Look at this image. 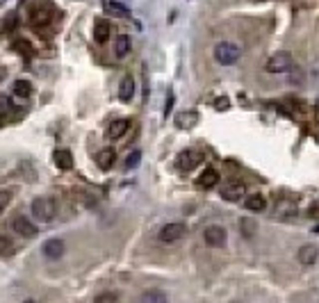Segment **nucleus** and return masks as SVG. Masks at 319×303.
<instances>
[{
  "label": "nucleus",
  "instance_id": "nucleus-28",
  "mask_svg": "<svg viewBox=\"0 0 319 303\" xmlns=\"http://www.w3.org/2000/svg\"><path fill=\"white\" fill-rule=\"evenodd\" d=\"M9 109H11V103L7 101L5 96H0V116H7V114H9Z\"/></svg>",
  "mask_w": 319,
  "mask_h": 303
},
{
  "label": "nucleus",
  "instance_id": "nucleus-13",
  "mask_svg": "<svg viewBox=\"0 0 319 303\" xmlns=\"http://www.w3.org/2000/svg\"><path fill=\"white\" fill-rule=\"evenodd\" d=\"M132 96H135V78L125 76L123 80H121V85H119V101L130 103V101H132Z\"/></svg>",
  "mask_w": 319,
  "mask_h": 303
},
{
  "label": "nucleus",
  "instance_id": "nucleus-9",
  "mask_svg": "<svg viewBox=\"0 0 319 303\" xmlns=\"http://www.w3.org/2000/svg\"><path fill=\"white\" fill-rule=\"evenodd\" d=\"M41 253L46 255L48 260H60L62 255H64V242H62V239H57V237L46 239V242H43V246H41Z\"/></svg>",
  "mask_w": 319,
  "mask_h": 303
},
{
  "label": "nucleus",
  "instance_id": "nucleus-21",
  "mask_svg": "<svg viewBox=\"0 0 319 303\" xmlns=\"http://www.w3.org/2000/svg\"><path fill=\"white\" fill-rule=\"evenodd\" d=\"M11 89H14V96H18V98L32 96V82L30 80H16L14 85H11Z\"/></svg>",
  "mask_w": 319,
  "mask_h": 303
},
{
  "label": "nucleus",
  "instance_id": "nucleus-3",
  "mask_svg": "<svg viewBox=\"0 0 319 303\" xmlns=\"http://www.w3.org/2000/svg\"><path fill=\"white\" fill-rule=\"evenodd\" d=\"M53 14H55V9L48 0H39V2H34V5L30 7V23H32L34 27L48 25Z\"/></svg>",
  "mask_w": 319,
  "mask_h": 303
},
{
  "label": "nucleus",
  "instance_id": "nucleus-15",
  "mask_svg": "<svg viewBox=\"0 0 319 303\" xmlns=\"http://www.w3.org/2000/svg\"><path fill=\"white\" fill-rule=\"evenodd\" d=\"M96 162L103 171H109V169L114 167V162H116V153H114V148H103V151L96 155Z\"/></svg>",
  "mask_w": 319,
  "mask_h": 303
},
{
  "label": "nucleus",
  "instance_id": "nucleus-2",
  "mask_svg": "<svg viewBox=\"0 0 319 303\" xmlns=\"http://www.w3.org/2000/svg\"><path fill=\"white\" fill-rule=\"evenodd\" d=\"M214 60L216 64H221V66H233L239 62V57H242V48H239L237 43L233 41H219L214 46Z\"/></svg>",
  "mask_w": 319,
  "mask_h": 303
},
{
  "label": "nucleus",
  "instance_id": "nucleus-7",
  "mask_svg": "<svg viewBox=\"0 0 319 303\" xmlns=\"http://www.w3.org/2000/svg\"><path fill=\"white\" fill-rule=\"evenodd\" d=\"M203 239H206V244L212 246V249H221L223 244H226V228L212 223V226H208L203 230Z\"/></svg>",
  "mask_w": 319,
  "mask_h": 303
},
{
  "label": "nucleus",
  "instance_id": "nucleus-30",
  "mask_svg": "<svg viewBox=\"0 0 319 303\" xmlns=\"http://www.w3.org/2000/svg\"><path fill=\"white\" fill-rule=\"evenodd\" d=\"M173 101H176V98H173V94L169 92V96H167V107H164V116H169V112H171V105H173Z\"/></svg>",
  "mask_w": 319,
  "mask_h": 303
},
{
  "label": "nucleus",
  "instance_id": "nucleus-18",
  "mask_svg": "<svg viewBox=\"0 0 319 303\" xmlns=\"http://www.w3.org/2000/svg\"><path fill=\"white\" fill-rule=\"evenodd\" d=\"M199 187H203V190H210V187H214L216 183H219V171L216 169H206V171L199 176Z\"/></svg>",
  "mask_w": 319,
  "mask_h": 303
},
{
  "label": "nucleus",
  "instance_id": "nucleus-31",
  "mask_svg": "<svg viewBox=\"0 0 319 303\" xmlns=\"http://www.w3.org/2000/svg\"><path fill=\"white\" fill-rule=\"evenodd\" d=\"M313 230H315V233H319V226H315V228H313Z\"/></svg>",
  "mask_w": 319,
  "mask_h": 303
},
{
  "label": "nucleus",
  "instance_id": "nucleus-4",
  "mask_svg": "<svg viewBox=\"0 0 319 303\" xmlns=\"http://www.w3.org/2000/svg\"><path fill=\"white\" fill-rule=\"evenodd\" d=\"M292 69H294V60L290 53H274L265 62L267 73H290Z\"/></svg>",
  "mask_w": 319,
  "mask_h": 303
},
{
  "label": "nucleus",
  "instance_id": "nucleus-8",
  "mask_svg": "<svg viewBox=\"0 0 319 303\" xmlns=\"http://www.w3.org/2000/svg\"><path fill=\"white\" fill-rule=\"evenodd\" d=\"M11 228H14V233L16 235H23V237H34V235L39 233V228L37 223L30 219V216H14V221H11Z\"/></svg>",
  "mask_w": 319,
  "mask_h": 303
},
{
  "label": "nucleus",
  "instance_id": "nucleus-6",
  "mask_svg": "<svg viewBox=\"0 0 319 303\" xmlns=\"http://www.w3.org/2000/svg\"><path fill=\"white\" fill-rule=\"evenodd\" d=\"M201 162H203V153L196 151V148H187V151L178 153V157H176V167H178L180 171H192V169H196Z\"/></svg>",
  "mask_w": 319,
  "mask_h": 303
},
{
  "label": "nucleus",
  "instance_id": "nucleus-11",
  "mask_svg": "<svg viewBox=\"0 0 319 303\" xmlns=\"http://www.w3.org/2000/svg\"><path fill=\"white\" fill-rule=\"evenodd\" d=\"M128 130H130V119H116L107 125V132H105V135H107V139H121Z\"/></svg>",
  "mask_w": 319,
  "mask_h": 303
},
{
  "label": "nucleus",
  "instance_id": "nucleus-22",
  "mask_svg": "<svg viewBox=\"0 0 319 303\" xmlns=\"http://www.w3.org/2000/svg\"><path fill=\"white\" fill-rule=\"evenodd\" d=\"M244 205H246V210L249 212H262L265 210V205H267V201H265V196L253 194V196H249V199L244 201Z\"/></svg>",
  "mask_w": 319,
  "mask_h": 303
},
{
  "label": "nucleus",
  "instance_id": "nucleus-33",
  "mask_svg": "<svg viewBox=\"0 0 319 303\" xmlns=\"http://www.w3.org/2000/svg\"><path fill=\"white\" fill-rule=\"evenodd\" d=\"M317 107H319V101H317Z\"/></svg>",
  "mask_w": 319,
  "mask_h": 303
},
{
  "label": "nucleus",
  "instance_id": "nucleus-29",
  "mask_svg": "<svg viewBox=\"0 0 319 303\" xmlns=\"http://www.w3.org/2000/svg\"><path fill=\"white\" fill-rule=\"evenodd\" d=\"M214 107H216V109H221V112H223V109H228V107H230V101H228L226 96L216 98V101H214Z\"/></svg>",
  "mask_w": 319,
  "mask_h": 303
},
{
  "label": "nucleus",
  "instance_id": "nucleus-10",
  "mask_svg": "<svg viewBox=\"0 0 319 303\" xmlns=\"http://www.w3.org/2000/svg\"><path fill=\"white\" fill-rule=\"evenodd\" d=\"M297 258H299V262H301V265H306V267H313L315 262H317V260H319V249H317V246H315V244H303L301 249H299Z\"/></svg>",
  "mask_w": 319,
  "mask_h": 303
},
{
  "label": "nucleus",
  "instance_id": "nucleus-5",
  "mask_svg": "<svg viewBox=\"0 0 319 303\" xmlns=\"http://www.w3.org/2000/svg\"><path fill=\"white\" fill-rule=\"evenodd\" d=\"M185 235H187V228H185V223L171 221V223H164V226L160 228L157 239H160L162 244H173V242H180Z\"/></svg>",
  "mask_w": 319,
  "mask_h": 303
},
{
  "label": "nucleus",
  "instance_id": "nucleus-20",
  "mask_svg": "<svg viewBox=\"0 0 319 303\" xmlns=\"http://www.w3.org/2000/svg\"><path fill=\"white\" fill-rule=\"evenodd\" d=\"M128 53H130V37L128 34H119L116 41H114V55H116L119 60H123Z\"/></svg>",
  "mask_w": 319,
  "mask_h": 303
},
{
  "label": "nucleus",
  "instance_id": "nucleus-14",
  "mask_svg": "<svg viewBox=\"0 0 319 303\" xmlns=\"http://www.w3.org/2000/svg\"><path fill=\"white\" fill-rule=\"evenodd\" d=\"M109 32H112V27H109V23L105 21V18H98V21L94 23V39H96V43H105V41H107Z\"/></svg>",
  "mask_w": 319,
  "mask_h": 303
},
{
  "label": "nucleus",
  "instance_id": "nucleus-32",
  "mask_svg": "<svg viewBox=\"0 0 319 303\" xmlns=\"http://www.w3.org/2000/svg\"><path fill=\"white\" fill-rule=\"evenodd\" d=\"M23 303H34V301H32V299H27V301H23Z\"/></svg>",
  "mask_w": 319,
  "mask_h": 303
},
{
  "label": "nucleus",
  "instance_id": "nucleus-27",
  "mask_svg": "<svg viewBox=\"0 0 319 303\" xmlns=\"http://www.w3.org/2000/svg\"><path fill=\"white\" fill-rule=\"evenodd\" d=\"M9 199H11V194L9 192H5V190H0V214L7 210V205H9Z\"/></svg>",
  "mask_w": 319,
  "mask_h": 303
},
{
  "label": "nucleus",
  "instance_id": "nucleus-19",
  "mask_svg": "<svg viewBox=\"0 0 319 303\" xmlns=\"http://www.w3.org/2000/svg\"><path fill=\"white\" fill-rule=\"evenodd\" d=\"M105 11L107 14H112V16H121V18H128L130 16V9L123 5V2H119V0H105Z\"/></svg>",
  "mask_w": 319,
  "mask_h": 303
},
{
  "label": "nucleus",
  "instance_id": "nucleus-12",
  "mask_svg": "<svg viewBox=\"0 0 319 303\" xmlns=\"http://www.w3.org/2000/svg\"><path fill=\"white\" fill-rule=\"evenodd\" d=\"M199 112H178L176 116H173V123L178 125V128H183V130H190V128H194L196 123H199Z\"/></svg>",
  "mask_w": 319,
  "mask_h": 303
},
{
  "label": "nucleus",
  "instance_id": "nucleus-26",
  "mask_svg": "<svg viewBox=\"0 0 319 303\" xmlns=\"http://www.w3.org/2000/svg\"><path fill=\"white\" fill-rule=\"evenodd\" d=\"M239 228H242V233L244 235H255V221L253 219H242V221H239Z\"/></svg>",
  "mask_w": 319,
  "mask_h": 303
},
{
  "label": "nucleus",
  "instance_id": "nucleus-23",
  "mask_svg": "<svg viewBox=\"0 0 319 303\" xmlns=\"http://www.w3.org/2000/svg\"><path fill=\"white\" fill-rule=\"evenodd\" d=\"M141 303H169V299L160 290H148V292L141 294Z\"/></svg>",
  "mask_w": 319,
  "mask_h": 303
},
{
  "label": "nucleus",
  "instance_id": "nucleus-1",
  "mask_svg": "<svg viewBox=\"0 0 319 303\" xmlns=\"http://www.w3.org/2000/svg\"><path fill=\"white\" fill-rule=\"evenodd\" d=\"M30 210H32V216L37 221L50 223L55 216H57V203H55L50 196H37V199L32 201V205H30Z\"/></svg>",
  "mask_w": 319,
  "mask_h": 303
},
{
  "label": "nucleus",
  "instance_id": "nucleus-16",
  "mask_svg": "<svg viewBox=\"0 0 319 303\" xmlns=\"http://www.w3.org/2000/svg\"><path fill=\"white\" fill-rule=\"evenodd\" d=\"M221 199L223 201H230V203H235V201H242L244 199V187H242V185H235V183L226 185V187L221 190Z\"/></svg>",
  "mask_w": 319,
  "mask_h": 303
},
{
  "label": "nucleus",
  "instance_id": "nucleus-24",
  "mask_svg": "<svg viewBox=\"0 0 319 303\" xmlns=\"http://www.w3.org/2000/svg\"><path fill=\"white\" fill-rule=\"evenodd\" d=\"M139 160H141V153L139 151H132L128 157H125V169H128V171H130V169H137V167H139Z\"/></svg>",
  "mask_w": 319,
  "mask_h": 303
},
{
  "label": "nucleus",
  "instance_id": "nucleus-17",
  "mask_svg": "<svg viewBox=\"0 0 319 303\" xmlns=\"http://www.w3.org/2000/svg\"><path fill=\"white\" fill-rule=\"evenodd\" d=\"M55 164H57V169H62V171H69V169H73V155H71V151H66V148H60V151H55Z\"/></svg>",
  "mask_w": 319,
  "mask_h": 303
},
{
  "label": "nucleus",
  "instance_id": "nucleus-25",
  "mask_svg": "<svg viewBox=\"0 0 319 303\" xmlns=\"http://www.w3.org/2000/svg\"><path fill=\"white\" fill-rule=\"evenodd\" d=\"M94 303H119V297L114 292H101L96 299H94Z\"/></svg>",
  "mask_w": 319,
  "mask_h": 303
}]
</instances>
